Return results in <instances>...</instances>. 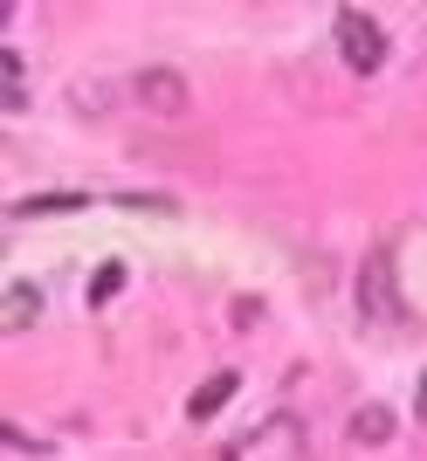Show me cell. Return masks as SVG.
<instances>
[{
  "instance_id": "8992f818",
  "label": "cell",
  "mask_w": 427,
  "mask_h": 461,
  "mask_svg": "<svg viewBox=\"0 0 427 461\" xmlns=\"http://www.w3.org/2000/svg\"><path fill=\"white\" fill-rule=\"evenodd\" d=\"M35 317H41V289L14 283V289H7V310H0V330H28Z\"/></svg>"
},
{
  "instance_id": "7a4b0ae2",
  "label": "cell",
  "mask_w": 427,
  "mask_h": 461,
  "mask_svg": "<svg viewBox=\"0 0 427 461\" xmlns=\"http://www.w3.org/2000/svg\"><path fill=\"white\" fill-rule=\"evenodd\" d=\"M338 56H345L351 77H379L386 69V28L372 14H359V7H345L338 14Z\"/></svg>"
},
{
  "instance_id": "30bf717a",
  "label": "cell",
  "mask_w": 427,
  "mask_h": 461,
  "mask_svg": "<svg viewBox=\"0 0 427 461\" xmlns=\"http://www.w3.org/2000/svg\"><path fill=\"white\" fill-rule=\"evenodd\" d=\"M413 413L427 420V372H421V393H413Z\"/></svg>"
},
{
  "instance_id": "6da1fadb",
  "label": "cell",
  "mask_w": 427,
  "mask_h": 461,
  "mask_svg": "<svg viewBox=\"0 0 427 461\" xmlns=\"http://www.w3.org/2000/svg\"><path fill=\"white\" fill-rule=\"evenodd\" d=\"M304 455H311V441H304L296 413H276V420H262L255 434H241L228 447V461H304Z\"/></svg>"
},
{
  "instance_id": "3957f363",
  "label": "cell",
  "mask_w": 427,
  "mask_h": 461,
  "mask_svg": "<svg viewBox=\"0 0 427 461\" xmlns=\"http://www.w3.org/2000/svg\"><path fill=\"white\" fill-rule=\"evenodd\" d=\"M132 96L152 117H179V111H186V77H179V69H145V77L132 83Z\"/></svg>"
},
{
  "instance_id": "52a82bcc",
  "label": "cell",
  "mask_w": 427,
  "mask_h": 461,
  "mask_svg": "<svg viewBox=\"0 0 427 461\" xmlns=\"http://www.w3.org/2000/svg\"><path fill=\"white\" fill-rule=\"evenodd\" d=\"M351 441L359 447L393 441V406H359V413H351Z\"/></svg>"
},
{
  "instance_id": "5b68a950",
  "label": "cell",
  "mask_w": 427,
  "mask_h": 461,
  "mask_svg": "<svg viewBox=\"0 0 427 461\" xmlns=\"http://www.w3.org/2000/svg\"><path fill=\"white\" fill-rule=\"evenodd\" d=\"M234 385H241V372H214V379H200L194 400H186V420H214V413L234 400Z\"/></svg>"
},
{
  "instance_id": "9c48e42d",
  "label": "cell",
  "mask_w": 427,
  "mask_h": 461,
  "mask_svg": "<svg viewBox=\"0 0 427 461\" xmlns=\"http://www.w3.org/2000/svg\"><path fill=\"white\" fill-rule=\"evenodd\" d=\"M117 289H124V262H104V269L90 276V303H111Z\"/></svg>"
},
{
  "instance_id": "277c9868",
  "label": "cell",
  "mask_w": 427,
  "mask_h": 461,
  "mask_svg": "<svg viewBox=\"0 0 427 461\" xmlns=\"http://www.w3.org/2000/svg\"><path fill=\"white\" fill-rule=\"evenodd\" d=\"M359 296H366V317H372V324H379V317H393V255H386V249H372V255H366Z\"/></svg>"
},
{
  "instance_id": "ba28073f",
  "label": "cell",
  "mask_w": 427,
  "mask_h": 461,
  "mask_svg": "<svg viewBox=\"0 0 427 461\" xmlns=\"http://www.w3.org/2000/svg\"><path fill=\"white\" fill-rule=\"evenodd\" d=\"M0 104H7V111L28 104V83H21V56L14 49H0Z\"/></svg>"
}]
</instances>
